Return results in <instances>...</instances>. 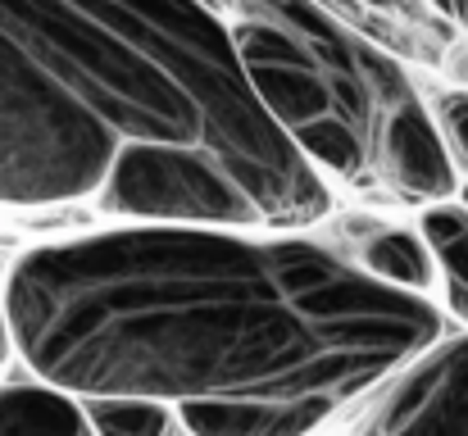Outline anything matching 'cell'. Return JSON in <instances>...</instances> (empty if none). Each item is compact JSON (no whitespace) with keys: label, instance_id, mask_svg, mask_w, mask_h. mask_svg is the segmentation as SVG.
<instances>
[{"label":"cell","instance_id":"8","mask_svg":"<svg viewBox=\"0 0 468 436\" xmlns=\"http://www.w3.org/2000/svg\"><path fill=\"white\" fill-rule=\"evenodd\" d=\"M419 232L437 260L451 314L468 323V209L464 205H432V209H423Z\"/></svg>","mask_w":468,"mask_h":436},{"label":"cell","instance_id":"3","mask_svg":"<svg viewBox=\"0 0 468 436\" xmlns=\"http://www.w3.org/2000/svg\"><path fill=\"white\" fill-rule=\"evenodd\" d=\"M218 14L260 105L323 182L451 205L455 159L387 50L314 5L260 0Z\"/></svg>","mask_w":468,"mask_h":436},{"label":"cell","instance_id":"7","mask_svg":"<svg viewBox=\"0 0 468 436\" xmlns=\"http://www.w3.org/2000/svg\"><path fill=\"white\" fill-rule=\"evenodd\" d=\"M359 269L373 273L387 287L410 291V295H428L441 282L437 260H432L423 232H410V228H378V232H368L364 246H359Z\"/></svg>","mask_w":468,"mask_h":436},{"label":"cell","instance_id":"2","mask_svg":"<svg viewBox=\"0 0 468 436\" xmlns=\"http://www.w3.org/2000/svg\"><path fill=\"white\" fill-rule=\"evenodd\" d=\"M0 209L296 232L332 191L260 105L218 9L0 0Z\"/></svg>","mask_w":468,"mask_h":436},{"label":"cell","instance_id":"5","mask_svg":"<svg viewBox=\"0 0 468 436\" xmlns=\"http://www.w3.org/2000/svg\"><path fill=\"white\" fill-rule=\"evenodd\" d=\"M336 409L327 405H186L177 409L191 436H314Z\"/></svg>","mask_w":468,"mask_h":436},{"label":"cell","instance_id":"9","mask_svg":"<svg viewBox=\"0 0 468 436\" xmlns=\"http://www.w3.org/2000/svg\"><path fill=\"white\" fill-rule=\"evenodd\" d=\"M96 436H168L173 409L151 400H82Z\"/></svg>","mask_w":468,"mask_h":436},{"label":"cell","instance_id":"10","mask_svg":"<svg viewBox=\"0 0 468 436\" xmlns=\"http://www.w3.org/2000/svg\"><path fill=\"white\" fill-rule=\"evenodd\" d=\"M437 128L446 137L451 159H460L468 168V91H446L437 101Z\"/></svg>","mask_w":468,"mask_h":436},{"label":"cell","instance_id":"1","mask_svg":"<svg viewBox=\"0 0 468 436\" xmlns=\"http://www.w3.org/2000/svg\"><path fill=\"white\" fill-rule=\"evenodd\" d=\"M14 350L73 400L327 405L391 382L441 341V309L318 241L133 223L18 255Z\"/></svg>","mask_w":468,"mask_h":436},{"label":"cell","instance_id":"6","mask_svg":"<svg viewBox=\"0 0 468 436\" xmlns=\"http://www.w3.org/2000/svg\"><path fill=\"white\" fill-rule=\"evenodd\" d=\"M0 436H96L82 400L46 382L0 387Z\"/></svg>","mask_w":468,"mask_h":436},{"label":"cell","instance_id":"4","mask_svg":"<svg viewBox=\"0 0 468 436\" xmlns=\"http://www.w3.org/2000/svg\"><path fill=\"white\" fill-rule=\"evenodd\" d=\"M364 436H468V332L441 336L382 382Z\"/></svg>","mask_w":468,"mask_h":436}]
</instances>
